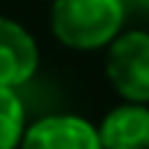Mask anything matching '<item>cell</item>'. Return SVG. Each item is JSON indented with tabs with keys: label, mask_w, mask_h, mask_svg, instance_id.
<instances>
[{
	"label": "cell",
	"mask_w": 149,
	"mask_h": 149,
	"mask_svg": "<svg viewBox=\"0 0 149 149\" xmlns=\"http://www.w3.org/2000/svg\"><path fill=\"white\" fill-rule=\"evenodd\" d=\"M102 149H149V105L120 102L97 126Z\"/></svg>",
	"instance_id": "5"
},
{
	"label": "cell",
	"mask_w": 149,
	"mask_h": 149,
	"mask_svg": "<svg viewBox=\"0 0 149 149\" xmlns=\"http://www.w3.org/2000/svg\"><path fill=\"white\" fill-rule=\"evenodd\" d=\"M126 6H129L132 12H140V15L149 18V0H126Z\"/></svg>",
	"instance_id": "7"
},
{
	"label": "cell",
	"mask_w": 149,
	"mask_h": 149,
	"mask_svg": "<svg viewBox=\"0 0 149 149\" xmlns=\"http://www.w3.org/2000/svg\"><path fill=\"white\" fill-rule=\"evenodd\" d=\"M41 64V53H38V41L32 38V32L0 15V88H24Z\"/></svg>",
	"instance_id": "4"
},
{
	"label": "cell",
	"mask_w": 149,
	"mask_h": 149,
	"mask_svg": "<svg viewBox=\"0 0 149 149\" xmlns=\"http://www.w3.org/2000/svg\"><path fill=\"white\" fill-rule=\"evenodd\" d=\"M105 50V79L114 94L149 105V32L126 29Z\"/></svg>",
	"instance_id": "2"
},
{
	"label": "cell",
	"mask_w": 149,
	"mask_h": 149,
	"mask_svg": "<svg viewBox=\"0 0 149 149\" xmlns=\"http://www.w3.org/2000/svg\"><path fill=\"white\" fill-rule=\"evenodd\" d=\"M26 126V108L18 91L0 88V149H21Z\"/></svg>",
	"instance_id": "6"
},
{
	"label": "cell",
	"mask_w": 149,
	"mask_h": 149,
	"mask_svg": "<svg viewBox=\"0 0 149 149\" xmlns=\"http://www.w3.org/2000/svg\"><path fill=\"white\" fill-rule=\"evenodd\" d=\"M21 149H102L100 132L79 114H47L26 126Z\"/></svg>",
	"instance_id": "3"
},
{
	"label": "cell",
	"mask_w": 149,
	"mask_h": 149,
	"mask_svg": "<svg viewBox=\"0 0 149 149\" xmlns=\"http://www.w3.org/2000/svg\"><path fill=\"white\" fill-rule=\"evenodd\" d=\"M126 0H53L50 32L67 50H105L126 26Z\"/></svg>",
	"instance_id": "1"
}]
</instances>
